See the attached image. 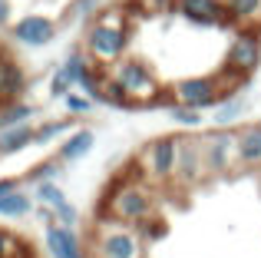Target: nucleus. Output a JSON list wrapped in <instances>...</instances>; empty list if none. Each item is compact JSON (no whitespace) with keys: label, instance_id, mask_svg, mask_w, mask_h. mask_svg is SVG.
Instances as JSON below:
<instances>
[{"label":"nucleus","instance_id":"f3484780","mask_svg":"<svg viewBox=\"0 0 261 258\" xmlns=\"http://www.w3.org/2000/svg\"><path fill=\"white\" fill-rule=\"evenodd\" d=\"M73 133V119L63 116V119H46V123L33 126V146H50V142H63L66 136Z\"/></svg>","mask_w":261,"mask_h":258},{"label":"nucleus","instance_id":"423d86ee","mask_svg":"<svg viewBox=\"0 0 261 258\" xmlns=\"http://www.w3.org/2000/svg\"><path fill=\"white\" fill-rule=\"evenodd\" d=\"M225 99L222 80L218 73H205V76H185L169 86V106H189V110H215Z\"/></svg>","mask_w":261,"mask_h":258},{"label":"nucleus","instance_id":"72a5a7b5","mask_svg":"<svg viewBox=\"0 0 261 258\" xmlns=\"http://www.w3.org/2000/svg\"><path fill=\"white\" fill-rule=\"evenodd\" d=\"M20 189H23V179H0V199L20 192Z\"/></svg>","mask_w":261,"mask_h":258},{"label":"nucleus","instance_id":"dca6fc26","mask_svg":"<svg viewBox=\"0 0 261 258\" xmlns=\"http://www.w3.org/2000/svg\"><path fill=\"white\" fill-rule=\"evenodd\" d=\"M93 146H96V133L93 129H73V133L60 142L57 159L63 162V166H70V162H80L83 156L93 152Z\"/></svg>","mask_w":261,"mask_h":258},{"label":"nucleus","instance_id":"4be33fe9","mask_svg":"<svg viewBox=\"0 0 261 258\" xmlns=\"http://www.w3.org/2000/svg\"><path fill=\"white\" fill-rule=\"evenodd\" d=\"M93 66H96V63L86 57V50H83V46H73V50L66 53V60H63V70H66V76L73 80V86H76L80 80H83L86 73L93 70Z\"/></svg>","mask_w":261,"mask_h":258},{"label":"nucleus","instance_id":"f8f14e48","mask_svg":"<svg viewBox=\"0 0 261 258\" xmlns=\"http://www.w3.org/2000/svg\"><path fill=\"white\" fill-rule=\"evenodd\" d=\"M23 93H27V70L10 53H0V106L20 103Z\"/></svg>","mask_w":261,"mask_h":258},{"label":"nucleus","instance_id":"cd10ccee","mask_svg":"<svg viewBox=\"0 0 261 258\" xmlns=\"http://www.w3.org/2000/svg\"><path fill=\"white\" fill-rule=\"evenodd\" d=\"M0 258H33V248L20 235L0 228Z\"/></svg>","mask_w":261,"mask_h":258},{"label":"nucleus","instance_id":"473e14b6","mask_svg":"<svg viewBox=\"0 0 261 258\" xmlns=\"http://www.w3.org/2000/svg\"><path fill=\"white\" fill-rule=\"evenodd\" d=\"M53 215H57V225H63V228H76L80 225V209L73 205V202H63L60 209H53Z\"/></svg>","mask_w":261,"mask_h":258},{"label":"nucleus","instance_id":"0eeeda50","mask_svg":"<svg viewBox=\"0 0 261 258\" xmlns=\"http://www.w3.org/2000/svg\"><path fill=\"white\" fill-rule=\"evenodd\" d=\"M261 66V33L255 30H235L225 50V63L222 70L238 76L242 83H248V76Z\"/></svg>","mask_w":261,"mask_h":258},{"label":"nucleus","instance_id":"2eb2a0df","mask_svg":"<svg viewBox=\"0 0 261 258\" xmlns=\"http://www.w3.org/2000/svg\"><path fill=\"white\" fill-rule=\"evenodd\" d=\"M238 136V169H261V123L235 129Z\"/></svg>","mask_w":261,"mask_h":258},{"label":"nucleus","instance_id":"c85d7f7f","mask_svg":"<svg viewBox=\"0 0 261 258\" xmlns=\"http://www.w3.org/2000/svg\"><path fill=\"white\" fill-rule=\"evenodd\" d=\"M136 232H139L142 242H159L162 235H166V219L155 212V215H149V219H142L139 225H136Z\"/></svg>","mask_w":261,"mask_h":258},{"label":"nucleus","instance_id":"a211bd4d","mask_svg":"<svg viewBox=\"0 0 261 258\" xmlns=\"http://www.w3.org/2000/svg\"><path fill=\"white\" fill-rule=\"evenodd\" d=\"M245 110H248V103H245L242 96H228L212 110V123H215V129H231L245 116Z\"/></svg>","mask_w":261,"mask_h":258},{"label":"nucleus","instance_id":"bb28decb","mask_svg":"<svg viewBox=\"0 0 261 258\" xmlns=\"http://www.w3.org/2000/svg\"><path fill=\"white\" fill-rule=\"evenodd\" d=\"M99 13V0H73L70 7H66L63 20L66 23H93V17Z\"/></svg>","mask_w":261,"mask_h":258},{"label":"nucleus","instance_id":"ddd939ff","mask_svg":"<svg viewBox=\"0 0 261 258\" xmlns=\"http://www.w3.org/2000/svg\"><path fill=\"white\" fill-rule=\"evenodd\" d=\"M46 248H50L53 258H89V248L76 235V228H63V225L46 228Z\"/></svg>","mask_w":261,"mask_h":258},{"label":"nucleus","instance_id":"6e6552de","mask_svg":"<svg viewBox=\"0 0 261 258\" xmlns=\"http://www.w3.org/2000/svg\"><path fill=\"white\" fill-rule=\"evenodd\" d=\"M202 152H205V169L208 179L231 175L238 169V136L235 129H212L202 136Z\"/></svg>","mask_w":261,"mask_h":258},{"label":"nucleus","instance_id":"6ab92c4d","mask_svg":"<svg viewBox=\"0 0 261 258\" xmlns=\"http://www.w3.org/2000/svg\"><path fill=\"white\" fill-rule=\"evenodd\" d=\"M37 106L33 103H7L0 106V133L4 129H17V126H30Z\"/></svg>","mask_w":261,"mask_h":258},{"label":"nucleus","instance_id":"c756f323","mask_svg":"<svg viewBox=\"0 0 261 258\" xmlns=\"http://www.w3.org/2000/svg\"><path fill=\"white\" fill-rule=\"evenodd\" d=\"M169 116H172V123L185 126V129H198L205 123V116L198 110H189V106H169Z\"/></svg>","mask_w":261,"mask_h":258},{"label":"nucleus","instance_id":"9b49d317","mask_svg":"<svg viewBox=\"0 0 261 258\" xmlns=\"http://www.w3.org/2000/svg\"><path fill=\"white\" fill-rule=\"evenodd\" d=\"M175 13L192 27L202 30H228V17H225V4L222 0H175Z\"/></svg>","mask_w":261,"mask_h":258},{"label":"nucleus","instance_id":"aec40b11","mask_svg":"<svg viewBox=\"0 0 261 258\" xmlns=\"http://www.w3.org/2000/svg\"><path fill=\"white\" fill-rule=\"evenodd\" d=\"M27 146H33V126H17V129H4L0 133V156L23 152Z\"/></svg>","mask_w":261,"mask_h":258},{"label":"nucleus","instance_id":"5701e85b","mask_svg":"<svg viewBox=\"0 0 261 258\" xmlns=\"http://www.w3.org/2000/svg\"><path fill=\"white\" fill-rule=\"evenodd\" d=\"M126 7L133 17H166V13H175V0H129Z\"/></svg>","mask_w":261,"mask_h":258},{"label":"nucleus","instance_id":"f03ea898","mask_svg":"<svg viewBox=\"0 0 261 258\" xmlns=\"http://www.w3.org/2000/svg\"><path fill=\"white\" fill-rule=\"evenodd\" d=\"M109 76L122 86V93L129 96L133 110H149V106L169 103V90L159 83V76H155V70L149 66V60L136 57V53H129L119 63L109 66Z\"/></svg>","mask_w":261,"mask_h":258},{"label":"nucleus","instance_id":"20e7f679","mask_svg":"<svg viewBox=\"0 0 261 258\" xmlns=\"http://www.w3.org/2000/svg\"><path fill=\"white\" fill-rule=\"evenodd\" d=\"M175 162H178V136H155L136 156V169L149 186L175 182Z\"/></svg>","mask_w":261,"mask_h":258},{"label":"nucleus","instance_id":"1a4fd4ad","mask_svg":"<svg viewBox=\"0 0 261 258\" xmlns=\"http://www.w3.org/2000/svg\"><path fill=\"white\" fill-rule=\"evenodd\" d=\"M208 179L202 152V136H178V162H175V182L178 186H198Z\"/></svg>","mask_w":261,"mask_h":258},{"label":"nucleus","instance_id":"a878e982","mask_svg":"<svg viewBox=\"0 0 261 258\" xmlns=\"http://www.w3.org/2000/svg\"><path fill=\"white\" fill-rule=\"evenodd\" d=\"M33 202L37 205H46V209H60L66 199V192L60 189V182H40V186H33Z\"/></svg>","mask_w":261,"mask_h":258},{"label":"nucleus","instance_id":"393cba45","mask_svg":"<svg viewBox=\"0 0 261 258\" xmlns=\"http://www.w3.org/2000/svg\"><path fill=\"white\" fill-rule=\"evenodd\" d=\"M63 162L53 156V159H43V162H37V166L27 172V182H33V186H40V182H60V175H63Z\"/></svg>","mask_w":261,"mask_h":258},{"label":"nucleus","instance_id":"39448f33","mask_svg":"<svg viewBox=\"0 0 261 258\" xmlns=\"http://www.w3.org/2000/svg\"><path fill=\"white\" fill-rule=\"evenodd\" d=\"M129 33L133 30H119V27H102V23H89L83 30V50L96 66L109 70L113 63H119L122 57H129Z\"/></svg>","mask_w":261,"mask_h":258},{"label":"nucleus","instance_id":"7ed1b4c3","mask_svg":"<svg viewBox=\"0 0 261 258\" xmlns=\"http://www.w3.org/2000/svg\"><path fill=\"white\" fill-rule=\"evenodd\" d=\"M146 242L139 239L133 225H122L113 219H96L89 232V258H142Z\"/></svg>","mask_w":261,"mask_h":258},{"label":"nucleus","instance_id":"412c9836","mask_svg":"<svg viewBox=\"0 0 261 258\" xmlns=\"http://www.w3.org/2000/svg\"><path fill=\"white\" fill-rule=\"evenodd\" d=\"M37 209V202H33V195H27L23 189L13 195H7V199H0V219H27V215Z\"/></svg>","mask_w":261,"mask_h":258},{"label":"nucleus","instance_id":"2f4dec72","mask_svg":"<svg viewBox=\"0 0 261 258\" xmlns=\"http://www.w3.org/2000/svg\"><path fill=\"white\" fill-rule=\"evenodd\" d=\"M73 93V80L66 76V70L60 66V70H53V76H50V96L53 99H66Z\"/></svg>","mask_w":261,"mask_h":258},{"label":"nucleus","instance_id":"f704fd0d","mask_svg":"<svg viewBox=\"0 0 261 258\" xmlns=\"http://www.w3.org/2000/svg\"><path fill=\"white\" fill-rule=\"evenodd\" d=\"M10 0H0V30H4V27H10Z\"/></svg>","mask_w":261,"mask_h":258},{"label":"nucleus","instance_id":"9d476101","mask_svg":"<svg viewBox=\"0 0 261 258\" xmlns=\"http://www.w3.org/2000/svg\"><path fill=\"white\" fill-rule=\"evenodd\" d=\"M57 33H60V23L53 17H43V13H27V17H20L17 23L10 27V37L17 40L20 46H30V50L53 43Z\"/></svg>","mask_w":261,"mask_h":258},{"label":"nucleus","instance_id":"f257e3e1","mask_svg":"<svg viewBox=\"0 0 261 258\" xmlns=\"http://www.w3.org/2000/svg\"><path fill=\"white\" fill-rule=\"evenodd\" d=\"M149 215H155V195H152V186L142 179V172L133 162V169L116 175L113 186L106 189L99 219H113V222H122V225L136 228Z\"/></svg>","mask_w":261,"mask_h":258},{"label":"nucleus","instance_id":"7c9ffc66","mask_svg":"<svg viewBox=\"0 0 261 258\" xmlns=\"http://www.w3.org/2000/svg\"><path fill=\"white\" fill-rule=\"evenodd\" d=\"M63 106H66V116H86V113H93V99H89V96H83V93H70V96H66L63 99Z\"/></svg>","mask_w":261,"mask_h":258},{"label":"nucleus","instance_id":"4468645a","mask_svg":"<svg viewBox=\"0 0 261 258\" xmlns=\"http://www.w3.org/2000/svg\"><path fill=\"white\" fill-rule=\"evenodd\" d=\"M228 30H255L261 33V0H222Z\"/></svg>","mask_w":261,"mask_h":258},{"label":"nucleus","instance_id":"b1692460","mask_svg":"<svg viewBox=\"0 0 261 258\" xmlns=\"http://www.w3.org/2000/svg\"><path fill=\"white\" fill-rule=\"evenodd\" d=\"M96 103L116 106V110H133V103H129V96L122 93V86L116 83L113 76H109V70H106V80H102V86H99V99H96Z\"/></svg>","mask_w":261,"mask_h":258}]
</instances>
